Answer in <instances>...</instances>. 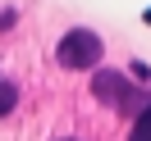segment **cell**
<instances>
[{"instance_id": "6da1fadb", "label": "cell", "mask_w": 151, "mask_h": 141, "mask_svg": "<svg viewBox=\"0 0 151 141\" xmlns=\"http://www.w3.org/2000/svg\"><path fill=\"white\" fill-rule=\"evenodd\" d=\"M101 37H96V32H87V28H73V32H64V37H60V64L64 68H96L101 64Z\"/></svg>"}, {"instance_id": "7a4b0ae2", "label": "cell", "mask_w": 151, "mask_h": 141, "mask_svg": "<svg viewBox=\"0 0 151 141\" xmlns=\"http://www.w3.org/2000/svg\"><path fill=\"white\" fill-rule=\"evenodd\" d=\"M92 96H96V100H105L110 109H142V105H147L137 86H133L124 73H110V68L92 77Z\"/></svg>"}, {"instance_id": "3957f363", "label": "cell", "mask_w": 151, "mask_h": 141, "mask_svg": "<svg viewBox=\"0 0 151 141\" xmlns=\"http://www.w3.org/2000/svg\"><path fill=\"white\" fill-rule=\"evenodd\" d=\"M128 141H151V100L142 105V114H137V123H133V137Z\"/></svg>"}, {"instance_id": "277c9868", "label": "cell", "mask_w": 151, "mask_h": 141, "mask_svg": "<svg viewBox=\"0 0 151 141\" xmlns=\"http://www.w3.org/2000/svg\"><path fill=\"white\" fill-rule=\"evenodd\" d=\"M14 105H19V86H14V82H0V118L9 114Z\"/></svg>"}, {"instance_id": "5b68a950", "label": "cell", "mask_w": 151, "mask_h": 141, "mask_svg": "<svg viewBox=\"0 0 151 141\" xmlns=\"http://www.w3.org/2000/svg\"><path fill=\"white\" fill-rule=\"evenodd\" d=\"M147 23H151V9H147Z\"/></svg>"}]
</instances>
